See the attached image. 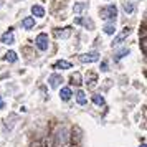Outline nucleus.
Here are the masks:
<instances>
[{"label":"nucleus","instance_id":"f257e3e1","mask_svg":"<svg viewBox=\"0 0 147 147\" xmlns=\"http://www.w3.org/2000/svg\"><path fill=\"white\" fill-rule=\"evenodd\" d=\"M99 15L102 20L106 22H114L116 20V17H117V8L116 5H107V7H102L99 10Z\"/></svg>","mask_w":147,"mask_h":147},{"label":"nucleus","instance_id":"f03ea898","mask_svg":"<svg viewBox=\"0 0 147 147\" xmlns=\"http://www.w3.org/2000/svg\"><path fill=\"white\" fill-rule=\"evenodd\" d=\"M55 137H56V146H66L68 144V129L66 127H60L56 134H55Z\"/></svg>","mask_w":147,"mask_h":147},{"label":"nucleus","instance_id":"7ed1b4c3","mask_svg":"<svg viewBox=\"0 0 147 147\" xmlns=\"http://www.w3.org/2000/svg\"><path fill=\"white\" fill-rule=\"evenodd\" d=\"M35 45L38 47V50L41 51H47L48 47H50V41H48V35L47 33H40L36 38H35Z\"/></svg>","mask_w":147,"mask_h":147},{"label":"nucleus","instance_id":"20e7f679","mask_svg":"<svg viewBox=\"0 0 147 147\" xmlns=\"http://www.w3.org/2000/svg\"><path fill=\"white\" fill-rule=\"evenodd\" d=\"M80 60L83 61V63H94V61L99 60V53H98V51H89V53L80 55Z\"/></svg>","mask_w":147,"mask_h":147},{"label":"nucleus","instance_id":"39448f33","mask_svg":"<svg viewBox=\"0 0 147 147\" xmlns=\"http://www.w3.org/2000/svg\"><path fill=\"white\" fill-rule=\"evenodd\" d=\"M63 81H65V80H63V76H61V74H51V76L48 78V83H50V86L53 88V89L60 88Z\"/></svg>","mask_w":147,"mask_h":147},{"label":"nucleus","instance_id":"423d86ee","mask_svg":"<svg viewBox=\"0 0 147 147\" xmlns=\"http://www.w3.org/2000/svg\"><path fill=\"white\" fill-rule=\"evenodd\" d=\"M131 32H132L131 28H124V32H122L121 35H117V36L114 38V41H113V48H114V47H117V45H121V43L124 41V38H126L127 35H131Z\"/></svg>","mask_w":147,"mask_h":147},{"label":"nucleus","instance_id":"0eeeda50","mask_svg":"<svg viewBox=\"0 0 147 147\" xmlns=\"http://www.w3.org/2000/svg\"><path fill=\"white\" fill-rule=\"evenodd\" d=\"M74 23L76 25H84L88 30H94V23L89 18H83V17H78V18H74Z\"/></svg>","mask_w":147,"mask_h":147},{"label":"nucleus","instance_id":"6e6552de","mask_svg":"<svg viewBox=\"0 0 147 147\" xmlns=\"http://www.w3.org/2000/svg\"><path fill=\"white\" fill-rule=\"evenodd\" d=\"M0 40H2V43H5V45H12V43H15V36H13V33H12V28H8V32L2 35Z\"/></svg>","mask_w":147,"mask_h":147},{"label":"nucleus","instance_id":"1a4fd4ad","mask_svg":"<svg viewBox=\"0 0 147 147\" xmlns=\"http://www.w3.org/2000/svg\"><path fill=\"white\" fill-rule=\"evenodd\" d=\"M53 68H56V69H69V68H73V65H71L69 61H66V60H60V61L55 63Z\"/></svg>","mask_w":147,"mask_h":147},{"label":"nucleus","instance_id":"9d476101","mask_svg":"<svg viewBox=\"0 0 147 147\" xmlns=\"http://www.w3.org/2000/svg\"><path fill=\"white\" fill-rule=\"evenodd\" d=\"M33 27H35V18L33 17H27V18L22 20V28L30 30V28H33Z\"/></svg>","mask_w":147,"mask_h":147},{"label":"nucleus","instance_id":"9b49d317","mask_svg":"<svg viewBox=\"0 0 147 147\" xmlns=\"http://www.w3.org/2000/svg\"><path fill=\"white\" fill-rule=\"evenodd\" d=\"M32 13H33L35 17H38V18H43V17H45V8L41 7V5H33V7H32Z\"/></svg>","mask_w":147,"mask_h":147},{"label":"nucleus","instance_id":"f8f14e48","mask_svg":"<svg viewBox=\"0 0 147 147\" xmlns=\"http://www.w3.org/2000/svg\"><path fill=\"white\" fill-rule=\"evenodd\" d=\"M71 96H73V91H71L69 88H61V91H60V98H61L63 101L71 99Z\"/></svg>","mask_w":147,"mask_h":147},{"label":"nucleus","instance_id":"ddd939ff","mask_svg":"<svg viewBox=\"0 0 147 147\" xmlns=\"http://www.w3.org/2000/svg\"><path fill=\"white\" fill-rule=\"evenodd\" d=\"M102 30H104L106 35H114L116 33V23H114V22H109V23H106V25L102 27Z\"/></svg>","mask_w":147,"mask_h":147},{"label":"nucleus","instance_id":"4468645a","mask_svg":"<svg viewBox=\"0 0 147 147\" xmlns=\"http://www.w3.org/2000/svg\"><path fill=\"white\" fill-rule=\"evenodd\" d=\"M76 101H78V104H81V106H84L88 102V99H86V94H84V91H76Z\"/></svg>","mask_w":147,"mask_h":147},{"label":"nucleus","instance_id":"2eb2a0df","mask_svg":"<svg viewBox=\"0 0 147 147\" xmlns=\"http://www.w3.org/2000/svg\"><path fill=\"white\" fill-rule=\"evenodd\" d=\"M55 35L58 36V38H68L69 35H71V28H65V30H56Z\"/></svg>","mask_w":147,"mask_h":147},{"label":"nucleus","instance_id":"dca6fc26","mask_svg":"<svg viewBox=\"0 0 147 147\" xmlns=\"http://www.w3.org/2000/svg\"><path fill=\"white\" fill-rule=\"evenodd\" d=\"M129 53H131V50H129V48H122V50H119V51L116 53L114 60H116V61H119L121 58H124V56H126V55H129Z\"/></svg>","mask_w":147,"mask_h":147},{"label":"nucleus","instance_id":"f3484780","mask_svg":"<svg viewBox=\"0 0 147 147\" xmlns=\"http://www.w3.org/2000/svg\"><path fill=\"white\" fill-rule=\"evenodd\" d=\"M84 8H86V3H83V2H80V3H74V7H73L74 15H80Z\"/></svg>","mask_w":147,"mask_h":147},{"label":"nucleus","instance_id":"a211bd4d","mask_svg":"<svg viewBox=\"0 0 147 147\" xmlns=\"http://www.w3.org/2000/svg\"><path fill=\"white\" fill-rule=\"evenodd\" d=\"M5 60H7L8 63H15V61L18 60V56H17V53H15V51H7V55H5Z\"/></svg>","mask_w":147,"mask_h":147},{"label":"nucleus","instance_id":"6ab92c4d","mask_svg":"<svg viewBox=\"0 0 147 147\" xmlns=\"http://www.w3.org/2000/svg\"><path fill=\"white\" fill-rule=\"evenodd\" d=\"M69 80H71V84H76V86H78V84H81V74L80 73H73Z\"/></svg>","mask_w":147,"mask_h":147},{"label":"nucleus","instance_id":"aec40b11","mask_svg":"<svg viewBox=\"0 0 147 147\" xmlns=\"http://www.w3.org/2000/svg\"><path fill=\"white\" fill-rule=\"evenodd\" d=\"M93 102L96 104V106H104V98L99 96V94H94L93 96Z\"/></svg>","mask_w":147,"mask_h":147},{"label":"nucleus","instance_id":"412c9836","mask_svg":"<svg viewBox=\"0 0 147 147\" xmlns=\"http://www.w3.org/2000/svg\"><path fill=\"white\" fill-rule=\"evenodd\" d=\"M122 7H124V12H126V13H132L134 12V5L131 3V2H126Z\"/></svg>","mask_w":147,"mask_h":147},{"label":"nucleus","instance_id":"4be33fe9","mask_svg":"<svg viewBox=\"0 0 147 147\" xmlns=\"http://www.w3.org/2000/svg\"><path fill=\"white\" fill-rule=\"evenodd\" d=\"M101 71H102V73H107V71H109V68H107V61H102V63H101Z\"/></svg>","mask_w":147,"mask_h":147},{"label":"nucleus","instance_id":"5701e85b","mask_svg":"<svg viewBox=\"0 0 147 147\" xmlns=\"http://www.w3.org/2000/svg\"><path fill=\"white\" fill-rule=\"evenodd\" d=\"M142 51H144V53H146V38H144V40H142Z\"/></svg>","mask_w":147,"mask_h":147},{"label":"nucleus","instance_id":"b1692460","mask_svg":"<svg viewBox=\"0 0 147 147\" xmlns=\"http://www.w3.org/2000/svg\"><path fill=\"white\" fill-rule=\"evenodd\" d=\"M2 107H3V102H2V98H0V109H2Z\"/></svg>","mask_w":147,"mask_h":147},{"label":"nucleus","instance_id":"393cba45","mask_svg":"<svg viewBox=\"0 0 147 147\" xmlns=\"http://www.w3.org/2000/svg\"><path fill=\"white\" fill-rule=\"evenodd\" d=\"M139 147H146V144H142V146H139Z\"/></svg>","mask_w":147,"mask_h":147}]
</instances>
